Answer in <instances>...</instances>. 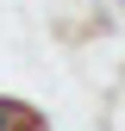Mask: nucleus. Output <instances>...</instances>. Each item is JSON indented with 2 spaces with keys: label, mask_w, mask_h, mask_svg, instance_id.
<instances>
[{
  "label": "nucleus",
  "mask_w": 125,
  "mask_h": 131,
  "mask_svg": "<svg viewBox=\"0 0 125 131\" xmlns=\"http://www.w3.org/2000/svg\"><path fill=\"white\" fill-rule=\"evenodd\" d=\"M19 119H25L19 100H0V131H19Z\"/></svg>",
  "instance_id": "obj_1"
}]
</instances>
